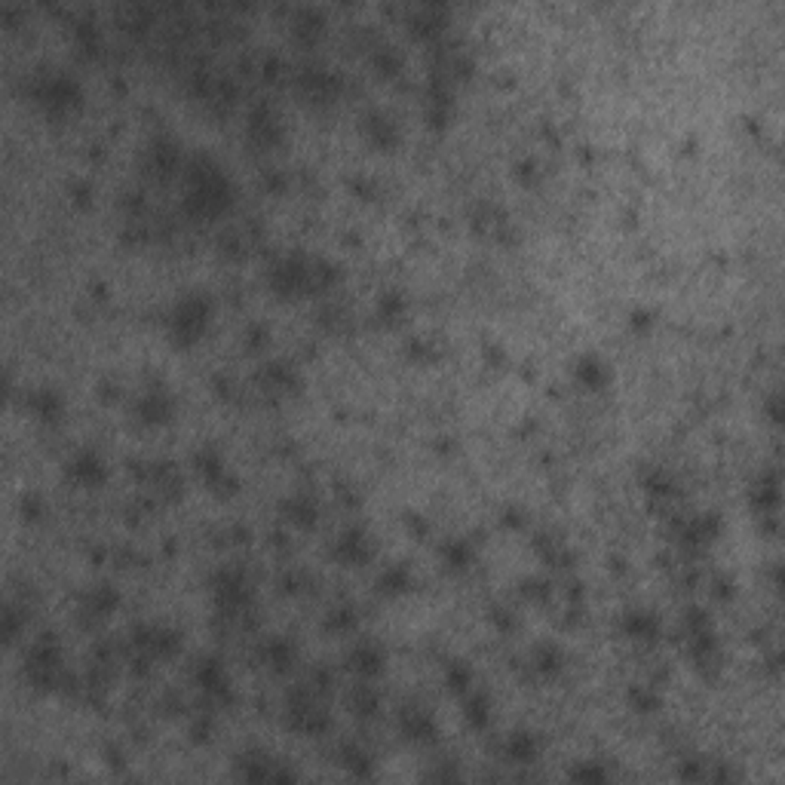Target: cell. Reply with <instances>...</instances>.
Returning a JSON list of instances; mask_svg holds the SVG:
<instances>
[{
    "mask_svg": "<svg viewBox=\"0 0 785 785\" xmlns=\"http://www.w3.org/2000/svg\"><path fill=\"white\" fill-rule=\"evenodd\" d=\"M141 415H145V420H166L169 402L160 396H147L145 402H141Z\"/></svg>",
    "mask_w": 785,
    "mask_h": 785,
    "instance_id": "obj_7",
    "label": "cell"
},
{
    "mask_svg": "<svg viewBox=\"0 0 785 785\" xmlns=\"http://www.w3.org/2000/svg\"><path fill=\"white\" fill-rule=\"evenodd\" d=\"M341 555H344L347 561H356L366 555V543H362V534L359 531H350L341 537Z\"/></svg>",
    "mask_w": 785,
    "mask_h": 785,
    "instance_id": "obj_6",
    "label": "cell"
},
{
    "mask_svg": "<svg viewBox=\"0 0 785 785\" xmlns=\"http://www.w3.org/2000/svg\"><path fill=\"white\" fill-rule=\"evenodd\" d=\"M68 476L74 482H80V485H96L98 479H102V460H98L92 451H80L77 458H71Z\"/></svg>",
    "mask_w": 785,
    "mask_h": 785,
    "instance_id": "obj_3",
    "label": "cell"
},
{
    "mask_svg": "<svg viewBox=\"0 0 785 785\" xmlns=\"http://www.w3.org/2000/svg\"><path fill=\"white\" fill-rule=\"evenodd\" d=\"M310 516H313V506L307 503V500H298V503H291V516H289L291 522H295V518H298V522H304V525H307V522H310Z\"/></svg>",
    "mask_w": 785,
    "mask_h": 785,
    "instance_id": "obj_11",
    "label": "cell"
},
{
    "mask_svg": "<svg viewBox=\"0 0 785 785\" xmlns=\"http://www.w3.org/2000/svg\"><path fill=\"white\" fill-rule=\"evenodd\" d=\"M626 629H629V635H638V638H651V635L656 632V620L651 617V613H629V620H626Z\"/></svg>",
    "mask_w": 785,
    "mask_h": 785,
    "instance_id": "obj_5",
    "label": "cell"
},
{
    "mask_svg": "<svg viewBox=\"0 0 785 785\" xmlns=\"http://www.w3.org/2000/svg\"><path fill=\"white\" fill-rule=\"evenodd\" d=\"M381 586H384V592H402L405 586H408V570H405V568L387 570V574H384V580H381Z\"/></svg>",
    "mask_w": 785,
    "mask_h": 785,
    "instance_id": "obj_8",
    "label": "cell"
},
{
    "mask_svg": "<svg viewBox=\"0 0 785 785\" xmlns=\"http://www.w3.org/2000/svg\"><path fill=\"white\" fill-rule=\"evenodd\" d=\"M377 662H381V653L375 647H366V651L356 653V669H362V672H375Z\"/></svg>",
    "mask_w": 785,
    "mask_h": 785,
    "instance_id": "obj_9",
    "label": "cell"
},
{
    "mask_svg": "<svg viewBox=\"0 0 785 785\" xmlns=\"http://www.w3.org/2000/svg\"><path fill=\"white\" fill-rule=\"evenodd\" d=\"M16 632H19V617H16V611H12V608H6V613H3V638L12 641V638H16Z\"/></svg>",
    "mask_w": 785,
    "mask_h": 785,
    "instance_id": "obj_10",
    "label": "cell"
},
{
    "mask_svg": "<svg viewBox=\"0 0 785 785\" xmlns=\"http://www.w3.org/2000/svg\"><path fill=\"white\" fill-rule=\"evenodd\" d=\"M31 411L37 415L40 420H55L62 411V399L55 390H37L31 396Z\"/></svg>",
    "mask_w": 785,
    "mask_h": 785,
    "instance_id": "obj_4",
    "label": "cell"
},
{
    "mask_svg": "<svg viewBox=\"0 0 785 785\" xmlns=\"http://www.w3.org/2000/svg\"><path fill=\"white\" fill-rule=\"evenodd\" d=\"M206 325H209V301H206V298H188V301H181L175 307L172 332L181 344L197 341Z\"/></svg>",
    "mask_w": 785,
    "mask_h": 785,
    "instance_id": "obj_2",
    "label": "cell"
},
{
    "mask_svg": "<svg viewBox=\"0 0 785 785\" xmlns=\"http://www.w3.org/2000/svg\"><path fill=\"white\" fill-rule=\"evenodd\" d=\"M34 102L40 105V108H46L49 114H62L68 108H74L77 102H80V87H77L71 77L59 74V71H49V74H44L37 83H34Z\"/></svg>",
    "mask_w": 785,
    "mask_h": 785,
    "instance_id": "obj_1",
    "label": "cell"
}]
</instances>
